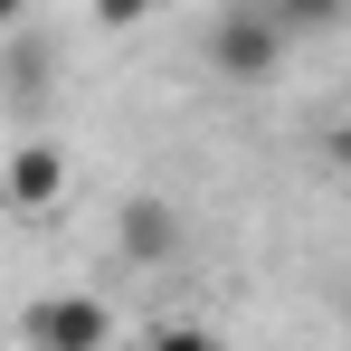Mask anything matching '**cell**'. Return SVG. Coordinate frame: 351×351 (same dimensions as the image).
Here are the masks:
<instances>
[{
    "label": "cell",
    "instance_id": "cell-4",
    "mask_svg": "<svg viewBox=\"0 0 351 351\" xmlns=\"http://www.w3.org/2000/svg\"><path fill=\"white\" fill-rule=\"evenodd\" d=\"M0 190H10L19 219H48V209L66 199V152H58V143H19L10 171H0Z\"/></svg>",
    "mask_w": 351,
    "mask_h": 351
},
{
    "label": "cell",
    "instance_id": "cell-3",
    "mask_svg": "<svg viewBox=\"0 0 351 351\" xmlns=\"http://www.w3.org/2000/svg\"><path fill=\"white\" fill-rule=\"evenodd\" d=\"M114 256H123V266H171V256H180V209L152 199V190L123 199V209H114Z\"/></svg>",
    "mask_w": 351,
    "mask_h": 351
},
{
    "label": "cell",
    "instance_id": "cell-7",
    "mask_svg": "<svg viewBox=\"0 0 351 351\" xmlns=\"http://www.w3.org/2000/svg\"><path fill=\"white\" fill-rule=\"evenodd\" d=\"M313 152H323L332 171H351V114H332V123H323V133H313Z\"/></svg>",
    "mask_w": 351,
    "mask_h": 351
},
{
    "label": "cell",
    "instance_id": "cell-2",
    "mask_svg": "<svg viewBox=\"0 0 351 351\" xmlns=\"http://www.w3.org/2000/svg\"><path fill=\"white\" fill-rule=\"evenodd\" d=\"M123 323H114V304H95V294H48L29 323H19V342L29 351H105Z\"/></svg>",
    "mask_w": 351,
    "mask_h": 351
},
{
    "label": "cell",
    "instance_id": "cell-5",
    "mask_svg": "<svg viewBox=\"0 0 351 351\" xmlns=\"http://www.w3.org/2000/svg\"><path fill=\"white\" fill-rule=\"evenodd\" d=\"M266 10H276V19H285L294 38H323V29H332V19H351V0H266Z\"/></svg>",
    "mask_w": 351,
    "mask_h": 351
},
{
    "label": "cell",
    "instance_id": "cell-1",
    "mask_svg": "<svg viewBox=\"0 0 351 351\" xmlns=\"http://www.w3.org/2000/svg\"><path fill=\"white\" fill-rule=\"evenodd\" d=\"M285 48H294V29L266 0H247V10H228V19L209 29V66H219L228 86H266V76L285 66Z\"/></svg>",
    "mask_w": 351,
    "mask_h": 351
},
{
    "label": "cell",
    "instance_id": "cell-6",
    "mask_svg": "<svg viewBox=\"0 0 351 351\" xmlns=\"http://www.w3.org/2000/svg\"><path fill=\"white\" fill-rule=\"evenodd\" d=\"M162 0H95V29H143Z\"/></svg>",
    "mask_w": 351,
    "mask_h": 351
},
{
    "label": "cell",
    "instance_id": "cell-8",
    "mask_svg": "<svg viewBox=\"0 0 351 351\" xmlns=\"http://www.w3.org/2000/svg\"><path fill=\"white\" fill-rule=\"evenodd\" d=\"M342 323H351V285H342Z\"/></svg>",
    "mask_w": 351,
    "mask_h": 351
}]
</instances>
